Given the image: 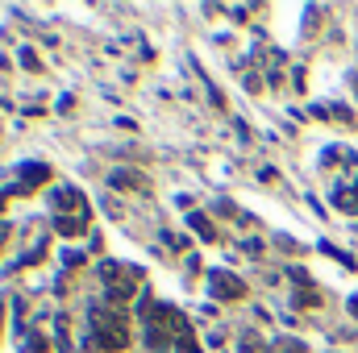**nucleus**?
Listing matches in <instances>:
<instances>
[{
	"label": "nucleus",
	"instance_id": "nucleus-6",
	"mask_svg": "<svg viewBox=\"0 0 358 353\" xmlns=\"http://www.w3.org/2000/svg\"><path fill=\"white\" fill-rule=\"evenodd\" d=\"M63 237H76V233H84V216H59V225H55Z\"/></svg>",
	"mask_w": 358,
	"mask_h": 353
},
{
	"label": "nucleus",
	"instance_id": "nucleus-3",
	"mask_svg": "<svg viewBox=\"0 0 358 353\" xmlns=\"http://www.w3.org/2000/svg\"><path fill=\"white\" fill-rule=\"evenodd\" d=\"M108 187H121V191H146L150 183H146V175H138V171H113Z\"/></svg>",
	"mask_w": 358,
	"mask_h": 353
},
{
	"label": "nucleus",
	"instance_id": "nucleus-8",
	"mask_svg": "<svg viewBox=\"0 0 358 353\" xmlns=\"http://www.w3.org/2000/svg\"><path fill=\"white\" fill-rule=\"evenodd\" d=\"M50 171L46 167H21V183H25V191H29V183H46Z\"/></svg>",
	"mask_w": 358,
	"mask_h": 353
},
{
	"label": "nucleus",
	"instance_id": "nucleus-9",
	"mask_svg": "<svg viewBox=\"0 0 358 353\" xmlns=\"http://www.w3.org/2000/svg\"><path fill=\"white\" fill-rule=\"evenodd\" d=\"M346 308H350V312H355V316H358V295H355V299H350V303H346Z\"/></svg>",
	"mask_w": 358,
	"mask_h": 353
},
{
	"label": "nucleus",
	"instance_id": "nucleus-4",
	"mask_svg": "<svg viewBox=\"0 0 358 353\" xmlns=\"http://www.w3.org/2000/svg\"><path fill=\"white\" fill-rule=\"evenodd\" d=\"M334 208L355 212V216H358V187H338V191H334Z\"/></svg>",
	"mask_w": 358,
	"mask_h": 353
},
{
	"label": "nucleus",
	"instance_id": "nucleus-11",
	"mask_svg": "<svg viewBox=\"0 0 358 353\" xmlns=\"http://www.w3.org/2000/svg\"><path fill=\"white\" fill-rule=\"evenodd\" d=\"M0 208H4V195H0Z\"/></svg>",
	"mask_w": 358,
	"mask_h": 353
},
{
	"label": "nucleus",
	"instance_id": "nucleus-7",
	"mask_svg": "<svg viewBox=\"0 0 358 353\" xmlns=\"http://www.w3.org/2000/svg\"><path fill=\"white\" fill-rule=\"evenodd\" d=\"M187 220H192V229H196V233H200V237H204V241H213V237H217V229H213V225H208V216H200V212H192V216H187Z\"/></svg>",
	"mask_w": 358,
	"mask_h": 353
},
{
	"label": "nucleus",
	"instance_id": "nucleus-2",
	"mask_svg": "<svg viewBox=\"0 0 358 353\" xmlns=\"http://www.w3.org/2000/svg\"><path fill=\"white\" fill-rule=\"evenodd\" d=\"M208 287H213V295H217V299H225V303H234V299H242V295H246V287H242L229 270H213V274H208Z\"/></svg>",
	"mask_w": 358,
	"mask_h": 353
},
{
	"label": "nucleus",
	"instance_id": "nucleus-10",
	"mask_svg": "<svg viewBox=\"0 0 358 353\" xmlns=\"http://www.w3.org/2000/svg\"><path fill=\"white\" fill-rule=\"evenodd\" d=\"M4 237H8V225H4V220H0V241H4Z\"/></svg>",
	"mask_w": 358,
	"mask_h": 353
},
{
	"label": "nucleus",
	"instance_id": "nucleus-1",
	"mask_svg": "<svg viewBox=\"0 0 358 353\" xmlns=\"http://www.w3.org/2000/svg\"><path fill=\"white\" fill-rule=\"evenodd\" d=\"M92 341L108 353H121L125 341H129L125 316H121V312H108V308H92Z\"/></svg>",
	"mask_w": 358,
	"mask_h": 353
},
{
	"label": "nucleus",
	"instance_id": "nucleus-5",
	"mask_svg": "<svg viewBox=\"0 0 358 353\" xmlns=\"http://www.w3.org/2000/svg\"><path fill=\"white\" fill-rule=\"evenodd\" d=\"M55 204H59V208H80V212H84V195H80V191H71V187L55 191Z\"/></svg>",
	"mask_w": 358,
	"mask_h": 353
}]
</instances>
